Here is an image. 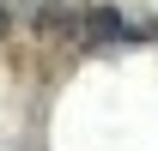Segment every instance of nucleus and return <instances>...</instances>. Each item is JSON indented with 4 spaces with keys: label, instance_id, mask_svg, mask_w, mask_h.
Segmentation results:
<instances>
[{
    "label": "nucleus",
    "instance_id": "f257e3e1",
    "mask_svg": "<svg viewBox=\"0 0 158 151\" xmlns=\"http://www.w3.org/2000/svg\"><path fill=\"white\" fill-rule=\"evenodd\" d=\"M79 42H140V30L116 6H79Z\"/></svg>",
    "mask_w": 158,
    "mask_h": 151
},
{
    "label": "nucleus",
    "instance_id": "f03ea898",
    "mask_svg": "<svg viewBox=\"0 0 158 151\" xmlns=\"http://www.w3.org/2000/svg\"><path fill=\"white\" fill-rule=\"evenodd\" d=\"M31 24L37 37H79V6H37Z\"/></svg>",
    "mask_w": 158,
    "mask_h": 151
},
{
    "label": "nucleus",
    "instance_id": "7ed1b4c3",
    "mask_svg": "<svg viewBox=\"0 0 158 151\" xmlns=\"http://www.w3.org/2000/svg\"><path fill=\"white\" fill-rule=\"evenodd\" d=\"M0 30H6V6H0Z\"/></svg>",
    "mask_w": 158,
    "mask_h": 151
}]
</instances>
